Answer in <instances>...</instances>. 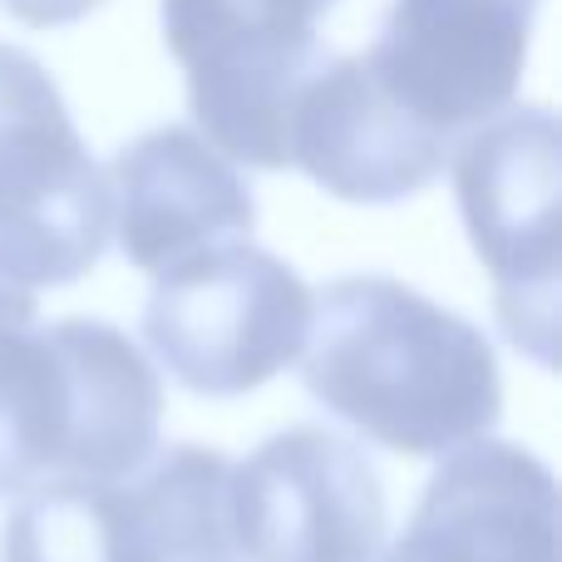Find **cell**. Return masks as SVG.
Listing matches in <instances>:
<instances>
[{
	"mask_svg": "<svg viewBox=\"0 0 562 562\" xmlns=\"http://www.w3.org/2000/svg\"><path fill=\"white\" fill-rule=\"evenodd\" d=\"M330 10L336 0H164V40L217 154L267 173L291 168V104L330 59L321 49Z\"/></svg>",
	"mask_w": 562,
	"mask_h": 562,
	"instance_id": "4",
	"label": "cell"
},
{
	"mask_svg": "<svg viewBox=\"0 0 562 562\" xmlns=\"http://www.w3.org/2000/svg\"><path fill=\"white\" fill-rule=\"evenodd\" d=\"M533 15L538 0H395L366 65L415 124L459 144L514 104Z\"/></svg>",
	"mask_w": 562,
	"mask_h": 562,
	"instance_id": "9",
	"label": "cell"
},
{
	"mask_svg": "<svg viewBox=\"0 0 562 562\" xmlns=\"http://www.w3.org/2000/svg\"><path fill=\"white\" fill-rule=\"evenodd\" d=\"M227 459L154 449L124 479H45L0 528V562H227Z\"/></svg>",
	"mask_w": 562,
	"mask_h": 562,
	"instance_id": "3",
	"label": "cell"
},
{
	"mask_svg": "<svg viewBox=\"0 0 562 562\" xmlns=\"http://www.w3.org/2000/svg\"><path fill=\"white\" fill-rule=\"evenodd\" d=\"M20 25H35V30H49V25H75L85 20L89 10H99L104 0H0Z\"/></svg>",
	"mask_w": 562,
	"mask_h": 562,
	"instance_id": "13",
	"label": "cell"
},
{
	"mask_svg": "<svg viewBox=\"0 0 562 562\" xmlns=\"http://www.w3.org/2000/svg\"><path fill=\"white\" fill-rule=\"evenodd\" d=\"M164 390L109 321L0 316V498L45 479H124L158 449Z\"/></svg>",
	"mask_w": 562,
	"mask_h": 562,
	"instance_id": "2",
	"label": "cell"
},
{
	"mask_svg": "<svg viewBox=\"0 0 562 562\" xmlns=\"http://www.w3.org/2000/svg\"><path fill=\"white\" fill-rule=\"evenodd\" d=\"M0 316H15V321H35V291L20 286L15 277L0 272Z\"/></svg>",
	"mask_w": 562,
	"mask_h": 562,
	"instance_id": "14",
	"label": "cell"
},
{
	"mask_svg": "<svg viewBox=\"0 0 562 562\" xmlns=\"http://www.w3.org/2000/svg\"><path fill=\"white\" fill-rule=\"evenodd\" d=\"M109 243V183L55 79L0 45V272L20 286H69Z\"/></svg>",
	"mask_w": 562,
	"mask_h": 562,
	"instance_id": "7",
	"label": "cell"
},
{
	"mask_svg": "<svg viewBox=\"0 0 562 562\" xmlns=\"http://www.w3.org/2000/svg\"><path fill=\"white\" fill-rule=\"evenodd\" d=\"M380 538V474L336 429H281L227 469V543L247 562H375Z\"/></svg>",
	"mask_w": 562,
	"mask_h": 562,
	"instance_id": "8",
	"label": "cell"
},
{
	"mask_svg": "<svg viewBox=\"0 0 562 562\" xmlns=\"http://www.w3.org/2000/svg\"><path fill=\"white\" fill-rule=\"evenodd\" d=\"M311 286L252 243H223L154 277L144 340L193 395H247L306 350Z\"/></svg>",
	"mask_w": 562,
	"mask_h": 562,
	"instance_id": "6",
	"label": "cell"
},
{
	"mask_svg": "<svg viewBox=\"0 0 562 562\" xmlns=\"http://www.w3.org/2000/svg\"><path fill=\"white\" fill-rule=\"evenodd\" d=\"M286 154L340 203H400L445 173L454 144L415 124L375 85L366 55H340L301 85Z\"/></svg>",
	"mask_w": 562,
	"mask_h": 562,
	"instance_id": "11",
	"label": "cell"
},
{
	"mask_svg": "<svg viewBox=\"0 0 562 562\" xmlns=\"http://www.w3.org/2000/svg\"><path fill=\"white\" fill-rule=\"evenodd\" d=\"M454 198L494 277L504 336L538 366L558 360V203L562 144L553 109H504L454 148Z\"/></svg>",
	"mask_w": 562,
	"mask_h": 562,
	"instance_id": "5",
	"label": "cell"
},
{
	"mask_svg": "<svg viewBox=\"0 0 562 562\" xmlns=\"http://www.w3.org/2000/svg\"><path fill=\"white\" fill-rule=\"evenodd\" d=\"M306 340V395L390 454L445 459L504 415L488 336L395 277L330 281Z\"/></svg>",
	"mask_w": 562,
	"mask_h": 562,
	"instance_id": "1",
	"label": "cell"
},
{
	"mask_svg": "<svg viewBox=\"0 0 562 562\" xmlns=\"http://www.w3.org/2000/svg\"><path fill=\"white\" fill-rule=\"evenodd\" d=\"M104 183L119 252L148 277L223 243H243L257 227L247 178L193 128L168 124L134 138L119 148Z\"/></svg>",
	"mask_w": 562,
	"mask_h": 562,
	"instance_id": "12",
	"label": "cell"
},
{
	"mask_svg": "<svg viewBox=\"0 0 562 562\" xmlns=\"http://www.w3.org/2000/svg\"><path fill=\"white\" fill-rule=\"evenodd\" d=\"M558 528L553 469L484 435L449 449L380 562H562Z\"/></svg>",
	"mask_w": 562,
	"mask_h": 562,
	"instance_id": "10",
	"label": "cell"
}]
</instances>
